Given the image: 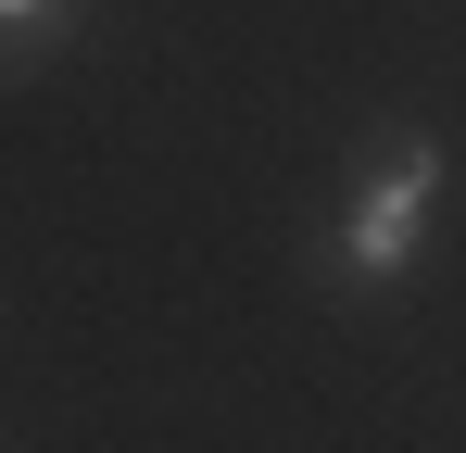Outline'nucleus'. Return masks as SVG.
I'll return each mask as SVG.
<instances>
[{
    "label": "nucleus",
    "instance_id": "f257e3e1",
    "mask_svg": "<svg viewBox=\"0 0 466 453\" xmlns=\"http://www.w3.org/2000/svg\"><path fill=\"white\" fill-rule=\"evenodd\" d=\"M429 202H441V139H429V126H403V139L366 164V189L340 202V226L315 239V265H328L340 290H390V277L429 252Z\"/></svg>",
    "mask_w": 466,
    "mask_h": 453
},
{
    "label": "nucleus",
    "instance_id": "f03ea898",
    "mask_svg": "<svg viewBox=\"0 0 466 453\" xmlns=\"http://www.w3.org/2000/svg\"><path fill=\"white\" fill-rule=\"evenodd\" d=\"M25 13H38V0H0V25H25Z\"/></svg>",
    "mask_w": 466,
    "mask_h": 453
}]
</instances>
